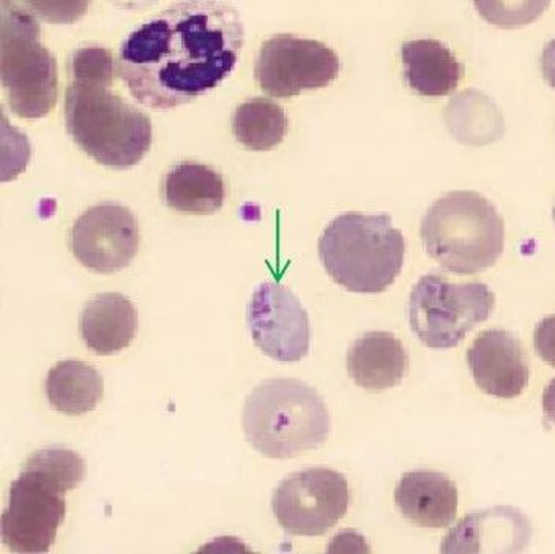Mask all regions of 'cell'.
<instances>
[{"label": "cell", "mask_w": 555, "mask_h": 554, "mask_svg": "<svg viewBox=\"0 0 555 554\" xmlns=\"http://www.w3.org/2000/svg\"><path fill=\"white\" fill-rule=\"evenodd\" d=\"M241 12L225 0H177L121 43L117 72L139 105L169 111L207 95L237 67Z\"/></svg>", "instance_id": "1"}, {"label": "cell", "mask_w": 555, "mask_h": 554, "mask_svg": "<svg viewBox=\"0 0 555 554\" xmlns=\"http://www.w3.org/2000/svg\"><path fill=\"white\" fill-rule=\"evenodd\" d=\"M86 465L75 452L52 448L35 452L12 484L0 531L15 553H47L67 514L65 493L81 485Z\"/></svg>", "instance_id": "2"}, {"label": "cell", "mask_w": 555, "mask_h": 554, "mask_svg": "<svg viewBox=\"0 0 555 554\" xmlns=\"http://www.w3.org/2000/svg\"><path fill=\"white\" fill-rule=\"evenodd\" d=\"M113 81L72 79L65 93V124L75 144L99 165L128 169L151 151L147 114L114 93Z\"/></svg>", "instance_id": "3"}, {"label": "cell", "mask_w": 555, "mask_h": 554, "mask_svg": "<svg viewBox=\"0 0 555 554\" xmlns=\"http://www.w3.org/2000/svg\"><path fill=\"white\" fill-rule=\"evenodd\" d=\"M404 256V235L387 214L339 215L319 239L322 266L350 293L379 294L393 285Z\"/></svg>", "instance_id": "4"}, {"label": "cell", "mask_w": 555, "mask_h": 554, "mask_svg": "<svg viewBox=\"0 0 555 554\" xmlns=\"http://www.w3.org/2000/svg\"><path fill=\"white\" fill-rule=\"evenodd\" d=\"M330 428L324 400L301 381L269 379L246 398V441L267 459H294L318 449L327 441Z\"/></svg>", "instance_id": "5"}, {"label": "cell", "mask_w": 555, "mask_h": 554, "mask_svg": "<svg viewBox=\"0 0 555 554\" xmlns=\"http://www.w3.org/2000/svg\"><path fill=\"white\" fill-rule=\"evenodd\" d=\"M422 239L437 265L457 275H474L501 258L505 223L480 193L456 190L429 207L422 221Z\"/></svg>", "instance_id": "6"}, {"label": "cell", "mask_w": 555, "mask_h": 554, "mask_svg": "<svg viewBox=\"0 0 555 554\" xmlns=\"http://www.w3.org/2000/svg\"><path fill=\"white\" fill-rule=\"evenodd\" d=\"M0 76L7 103L21 119H43L57 105V61L40 43V26L20 0H2Z\"/></svg>", "instance_id": "7"}, {"label": "cell", "mask_w": 555, "mask_h": 554, "mask_svg": "<svg viewBox=\"0 0 555 554\" xmlns=\"http://www.w3.org/2000/svg\"><path fill=\"white\" fill-rule=\"evenodd\" d=\"M494 307V293L485 283H451L429 273L412 287L409 320L423 345L450 349L488 320Z\"/></svg>", "instance_id": "8"}, {"label": "cell", "mask_w": 555, "mask_h": 554, "mask_svg": "<svg viewBox=\"0 0 555 554\" xmlns=\"http://www.w3.org/2000/svg\"><path fill=\"white\" fill-rule=\"evenodd\" d=\"M341 72L338 54L322 41L278 34L263 41L255 78L263 93L291 99L305 90L324 89Z\"/></svg>", "instance_id": "9"}, {"label": "cell", "mask_w": 555, "mask_h": 554, "mask_svg": "<svg viewBox=\"0 0 555 554\" xmlns=\"http://www.w3.org/2000/svg\"><path fill=\"white\" fill-rule=\"evenodd\" d=\"M349 507V485L338 471L311 467L291 474L273 493L278 525L293 536H324Z\"/></svg>", "instance_id": "10"}, {"label": "cell", "mask_w": 555, "mask_h": 554, "mask_svg": "<svg viewBox=\"0 0 555 554\" xmlns=\"http://www.w3.org/2000/svg\"><path fill=\"white\" fill-rule=\"evenodd\" d=\"M249 332L263 355L293 363L310 351V318L297 296L280 283H262L248 304Z\"/></svg>", "instance_id": "11"}, {"label": "cell", "mask_w": 555, "mask_h": 554, "mask_svg": "<svg viewBox=\"0 0 555 554\" xmlns=\"http://www.w3.org/2000/svg\"><path fill=\"white\" fill-rule=\"evenodd\" d=\"M139 224L128 207L106 203L90 207L75 221L69 234L73 255L96 273L128 268L139 250Z\"/></svg>", "instance_id": "12"}, {"label": "cell", "mask_w": 555, "mask_h": 554, "mask_svg": "<svg viewBox=\"0 0 555 554\" xmlns=\"http://www.w3.org/2000/svg\"><path fill=\"white\" fill-rule=\"evenodd\" d=\"M475 384L485 394L515 398L529 384V360L515 335L494 328L481 332L467 351Z\"/></svg>", "instance_id": "13"}, {"label": "cell", "mask_w": 555, "mask_h": 554, "mask_svg": "<svg viewBox=\"0 0 555 554\" xmlns=\"http://www.w3.org/2000/svg\"><path fill=\"white\" fill-rule=\"evenodd\" d=\"M530 534L529 519L516 508H488L467 515L451 529L443 539L442 553L522 552Z\"/></svg>", "instance_id": "14"}, {"label": "cell", "mask_w": 555, "mask_h": 554, "mask_svg": "<svg viewBox=\"0 0 555 554\" xmlns=\"http://www.w3.org/2000/svg\"><path fill=\"white\" fill-rule=\"evenodd\" d=\"M395 501L402 517L418 528H449L456 519V485L449 476L434 471H412L399 480Z\"/></svg>", "instance_id": "15"}, {"label": "cell", "mask_w": 555, "mask_h": 554, "mask_svg": "<svg viewBox=\"0 0 555 554\" xmlns=\"http://www.w3.org/2000/svg\"><path fill=\"white\" fill-rule=\"evenodd\" d=\"M409 355L388 332H367L347 351V372L357 386L370 392L393 389L408 375Z\"/></svg>", "instance_id": "16"}, {"label": "cell", "mask_w": 555, "mask_h": 554, "mask_svg": "<svg viewBox=\"0 0 555 554\" xmlns=\"http://www.w3.org/2000/svg\"><path fill=\"white\" fill-rule=\"evenodd\" d=\"M82 342L99 356H113L138 334V310L128 297L104 293L86 304L79 321Z\"/></svg>", "instance_id": "17"}, {"label": "cell", "mask_w": 555, "mask_h": 554, "mask_svg": "<svg viewBox=\"0 0 555 554\" xmlns=\"http://www.w3.org/2000/svg\"><path fill=\"white\" fill-rule=\"evenodd\" d=\"M401 61L409 88L423 96L450 95L466 73L450 48L433 38L402 43Z\"/></svg>", "instance_id": "18"}, {"label": "cell", "mask_w": 555, "mask_h": 554, "mask_svg": "<svg viewBox=\"0 0 555 554\" xmlns=\"http://www.w3.org/2000/svg\"><path fill=\"white\" fill-rule=\"evenodd\" d=\"M163 196L177 212L215 214L224 206V179L217 169L203 163L182 162L166 175Z\"/></svg>", "instance_id": "19"}, {"label": "cell", "mask_w": 555, "mask_h": 554, "mask_svg": "<svg viewBox=\"0 0 555 554\" xmlns=\"http://www.w3.org/2000/svg\"><path fill=\"white\" fill-rule=\"evenodd\" d=\"M44 389L55 411L82 415L96 410L103 400L104 381L89 363L64 360L52 366Z\"/></svg>", "instance_id": "20"}, {"label": "cell", "mask_w": 555, "mask_h": 554, "mask_svg": "<svg viewBox=\"0 0 555 554\" xmlns=\"http://www.w3.org/2000/svg\"><path fill=\"white\" fill-rule=\"evenodd\" d=\"M289 120L273 100L255 96L235 107L232 133L248 151H273L286 138Z\"/></svg>", "instance_id": "21"}, {"label": "cell", "mask_w": 555, "mask_h": 554, "mask_svg": "<svg viewBox=\"0 0 555 554\" xmlns=\"http://www.w3.org/2000/svg\"><path fill=\"white\" fill-rule=\"evenodd\" d=\"M474 5L486 23L501 29H519L540 20L551 0H474Z\"/></svg>", "instance_id": "22"}, {"label": "cell", "mask_w": 555, "mask_h": 554, "mask_svg": "<svg viewBox=\"0 0 555 554\" xmlns=\"http://www.w3.org/2000/svg\"><path fill=\"white\" fill-rule=\"evenodd\" d=\"M72 79H99L114 82L113 53L103 47H82L69 59Z\"/></svg>", "instance_id": "23"}, {"label": "cell", "mask_w": 555, "mask_h": 554, "mask_svg": "<svg viewBox=\"0 0 555 554\" xmlns=\"http://www.w3.org/2000/svg\"><path fill=\"white\" fill-rule=\"evenodd\" d=\"M38 21L75 24L85 18L92 0H20Z\"/></svg>", "instance_id": "24"}, {"label": "cell", "mask_w": 555, "mask_h": 554, "mask_svg": "<svg viewBox=\"0 0 555 554\" xmlns=\"http://www.w3.org/2000/svg\"><path fill=\"white\" fill-rule=\"evenodd\" d=\"M533 342L537 355L555 369V314L538 322Z\"/></svg>", "instance_id": "25"}, {"label": "cell", "mask_w": 555, "mask_h": 554, "mask_svg": "<svg viewBox=\"0 0 555 554\" xmlns=\"http://www.w3.org/2000/svg\"><path fill=\"white\" fill-rule=\"evenodd\" d=\"M541 72H543L544 81L555 89V38L544 47L541 54Z\"/></svg>", "instance_id": "26"}, {"label": "cell", "mask_w": 555, "mask_h": 554, "mask_svg": "<svg viewBox=\"0 0 555 554\" xmlns=\"http://www.w3.org/2000/svg\"><path fill=\"white\" fill-rule=\"evenodd\" d=\"M543 412L547 421L555 424V377L547 384L543 394Z\"/></svg>", "instance_id": "27"}, {"label": "cell", "mask_w": 555, "mask_h": 554, "mask_svg": "<svg viewBox=\"0 0 555 554\" xmlns=\"http://www.w3.org/2000/svg\"><path fill=\"white\" fill-rule=\"evenodd\" d=\"M553 217H554V221H555V207H554V210H553Z\"/></svg>", "instance_id": "28"}]
</instances>
